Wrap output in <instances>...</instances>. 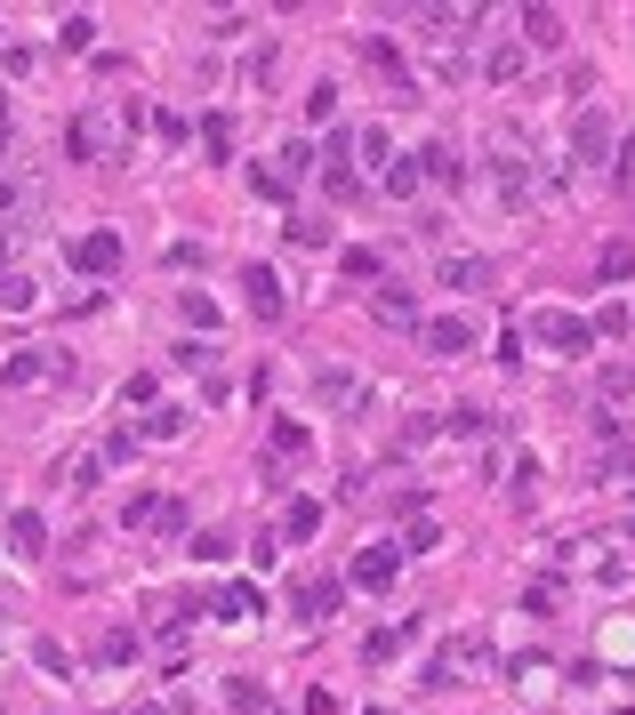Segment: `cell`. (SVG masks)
Returning a JSON list of instances; mask_svg holds the SVG:
<instances>
[{
    "instance_id": "cell-1",
    "label": "cell",
    "mask_w": 635,
    "mask_h": 715,
    "mask_svg": "<svg viewBox=\"0 0 635 715\" xmlns=\"http://www.w3.org/2000/svg\"><path fill=\"white\" fill-rule=\"evenodd\" d=\"M394 571H403V547H394V538H371V547L354 555L346 587H362V595H386V587H394Z\"/></svg>"
},
{
    "instance_id": "cell-2",
    "label": "cell",
    "mask_w": 635,
    "mask_h": 715,
    "mask_svg": "<svg viewBox=\"0 0 635 715\" xmlns=\"http://www.w3.org/2000/svg\"><path fill=\"white\" fill-rule=\"evenodd\" d=\"M419 338H426V354H443V362H466L483 346V330L466 322V314H434V322H419Z\"/></svg>"
},
{
    "instance_id": "cell-3",
    "label": "cell",
    "mask_w": 635,
    "mask_h": 715,
    "mask_svg": "<svg viewBox=\"0 0 635 715\" xmlns=\"http://www.w3.org/2000/svg\"><path fill=\"white\" fill-rule=\"evenodd\" d=\"M572 153H579V169H612V121H604V105H587L572 121Z\"/></svg>"
},
{
    "instance_id": "cell-4",
    "label": "cell",
    "mask_w": 635,
    "mask_h": 715,
    "mask_svg": "<svg viewBox=\"0 0 635 715\" xmlns=\"http://www.w3.org/2000/svg\"><path fill=\"white\" fill-rule=\"evenodd\" d=\"M531 338L555 354H587V322L579 314H563V305H547V314H531Z\"/></svg>"
},
{
    "instance_id": "cell-5",
    "label": "cell",
    "mask_w": 635,
    "mask_h": 715,
    "mask_svg": "<svg viewBox=\"0 0 635 715\" xmlns=\"http://www.w3.org/2000/svg\"><path fill=\"white\" fill-rule=\"evenodd\" d=\"M434 282H443L451 298H475V290H491V282H498V265H491V258H458V250H451Z\"/></svg>"
},
{
    "instance_id": "cell-6",
    "label": "cell",
    "mask_w": 635,
    "mask_h": 715,
    "mask_svg": "<svg viewBox=\"0 0 635 715\" xmlns=\"http://www.w3.org/2000/svg\"><path fill=\"white\" fill-rule=\"evenodd\" d=\"M242 290H250V314H258V322H282V314H290V298H282V274H274V265H250Z\"/></svg>"
},
{
    "instance_id": "cell-7",
    "label": "cell",
    "mask_w": 635,
    "mask_h": 715,
    "mask_svg": "<svg viewBox=\"0 0 635 715\" xmlns=\"http://www.w3.org/2000/svg\"><path fill=\"white\" fill-rule=\"evenodd\" d=\"M339 603H346L339 578H298V587H290V611H298V620H330Z\"/></svg>"
},
{
    "instance_id": "cell-8",
    "label": "cell",
    "mask_w": 635,
    "mask_h": 715,
    "mask_svg": "<svg viewBox=\"0 0 635 715\" xmlns=\"http://www.w3.org/2000/svg\"><path fill=\"white\" fill-rule=\"evenodd\" d=\"M371 314H379L386 330H419V298H411L403 282H379V290H371Z\"/></svg>"
},
{
    "instance_id": "cell-9",
    "label": "cell",
    "mask_w": 635,
    "mask_h": 715,
    "mask_svg": "<svg viewBox=\"0 0 635 715\" xmlns=\"http://www.w3.org/2000/svg\"><path fill=\"white\" fill-rule=\"evenodd\" d=\"M64 258H73L81 274H113V265H121V233H81Z\"/></svg>"
},
{
    "instance_id": "cell-10",
    "label": "cell",
    "mask_w": 635,
    "mask_h": 715,
    "mask_svg": "<svg viewBox=\"0 0 635 715\" xmlns=\"http://www.w3.org/2000/svg\"><path fill=\"white\" fill-rule=\"evenodd\" d=\"M419 169H426V178L443 185V193H458V185H466V161H458L451 145H419Z\"/></svg>"
},
{
    "instance_id": "cell-11",
    "label": "cell",
    "mask_w": 635,
    "mask_h": 715,
    "mask_svg": "<svg viewBox=\"0 0 635 715\" xmlns=\"http://www.w3.org/2000/svg\"><path fill=\"white\" fill-rule=\"evenodd\" d=\"M64 153H73V161H97V153H105V121H97V113H73V129H64Z\"/></svg>"
},
{
    "instance_id": "cell-12",
    "label": "cell",
    "mask_w": 635,
    "mask_h": 715,
    "mask_svg": "<svg viewBox=\"0 0 635 715\" xmlns=\"http://www.w3.org/2000/svg\"><path fill=\"white\" fill-rule=\"evenodd\" d=\"M32 379H49V354L41 346H17L9 362H0V386H32Z\"/></svg>"
},
{
    "instance_id": "cell-13",
    "label": "cell",
    "mask_w": 635,
    "mask_h": 715,
    "mask_svg": "<svg viewBox=\"0 0 635 715\" xmlns=\"http://www.w3.org/2000/svg\"><path fill=\"white\" fill-rule=\"evenodd\" d=\"M9 547H17V555H41V547H49V523L32 515V506H17V515H9Z\"/></svg>"
},
{
    "instance_id": "cell-14",
    "label": "cell",
    "mask_w": 635,
    "mask_h": 715,
    "mask_svg": "<svg viewBox=\"0 0 635 715\" xmlns=\"http://www.w3.org/2000/svg\"><path fill=\"white\" fill-rule=\"evenodd\" d=\"M523 49H563V17L555 9H523Z\"/></svg>"
},
{
    "instance_id": "cell-15",
    "label": "cell",
    "mask_w": 635,
    "mask_h": 715,
    "mask_svg": "<svg viewBox=\"0 0 635 715\" xmlns=\"http://www.w3.org/2000/svg\"><path fill=\"white\" fill-rule=\"evenodd\" d=\"M314 531H322V499H298L290 515H282V538H298V547H306Z\"/></svg>"
},
{
    "instance_id": "cell-16",
    "label": "cell",
    "mask_w": 635,
    "mask_h": 715,
    "mask_svg": "<svg viewBox=\"0 0 635 715\" xmlns=\"http://www.w3.org/2000/svg\"><path fill=\"white\" fill-rule=\"evenodd\" d=\"M32 305H41L32 274H0V314H32Z\"/></svg>"
},
{
    "instance_id": "cell-17",
    "label": "cell",
    "mask_w": 635,
    "mask_h": 715,
    "mask_svg": "<svg viewBox=\"0 0 635 715\" xmlns=\"http://www.w3.org/2000/svg\"><path fill=\"white\" fill-rule=\"evenodd\" d=\"M491 169H498V193H507V201H531V161H515V153H498Z\"/></svg>"
},
{
    "instance_id": "cell-18",
    "label": "cell",
    "mask_w": 635,
    "mask_h": 715,
    "mask_svg": "<svg viewBox=\"0 0 635 715\" xmlns=\"http://www.w3.org/2000/svg\"><path fill=\"white\" fill-rule=\"evenodd\" d=\"M362 57L379 64V73L394 81V89H411V64H403V49H386V41H362Z\"/></svg>"
},
{
    "instance_id": "cell-19",
    "label": "cell",
    "mask_w": 635,
    "mask_h": 715,
    "mask_svg": "<svg viewBox=\"0 0 635 715\" xmlns=\"http://www.w3.org/2000/svg\"><path fill=\"white\" fill-rule=\"evenodd\" d=\"M523 57H531L523 41H498V49H491V64H483V73H491V81H515V73H523Z\"/></svg>"
},
{
    "instance_id": "cell-20",
    "label": "cell",
    "mask_w": 635,
    "mask_h": 715,
    "mask_svg": "<svg viewBox=\"0 0 635 715\" xmlns=\"http://www.w3.org/2000/svg\"><path fill=\"white\" fill-rule=\"evenodd\" d=\"M379 185H386L394 201H411V193H419V161H386V169H379Z\"/></svg>"
},
{
    "instance_id": "cell-21",
    "label": "cell",
    "mask_w": 635,
    "mask_h": 715,
    "mask_svg": "<svg viewBox=\"0 0 635 715\" xmlns=\"http://www.w3.org/2000/svg\"><path fill=\"white\" fill-rule=\"evenodd\" d=\"M258 603H265L258 587H218V620H250Z\"/></svg>"
},
{
    "instance_id": "cell-22",
    "label": "cell",
    "mask_w": 635,
    "mask_h": 715,
    "mask_svg": "<svg viewBox=\"0 0 635 715\" xmlns=\"http://www.w3.org/2000/svg\"><path fill=\"white\" fill-rule=\"evenodd\" d=\"M612 185H619V193H635V129L612 145Z\"/></svg>"
},
{
    "instance_id": "cell-23",
    "label": "cell",
    "mask_w": 635,
    "mask_h": 715,
    "mask_svg": "<svg viewBox=\"0 0 635 715\" xmlns=\"http://www.w3.org/2000/svg\"><path fill=\"white\" fill-rule=\"evenodd\" d=\"M354 153H362V169H386V161H394V145H386V129H362V138H354Z\"/></svg>"
},
{
    "instance_id": "cell-24",
    "label": "cell",
    "mask_w": 635,
    "mask_h": 715,
    "mask_svg": "<svg viewBox=\"0 0 635 715\" xmlns=\"http://www.w3.org/2000/svg\"><path fill=\"white\" fill-rule=\"evenodd\" d=\"M178 314H185V322H193V330H202V338H210V330H218V305H210V298H202V290H193V298H178Z\"/></svg>"
},
{
    "instance_id": "cell-25",
    "label": "cell",
    "mask_w": 635,
    "mask_h": 715,
    "mask_svg": "<svg viewBox=\"0 0 635 715\" xmlns=\"http://www.w3.org/2000/svg\"><path fill=\"white\" fill-rule=\"evenodd\" d=\"M274 459H306V426H298V419L274 426Z\"/></svg>"
},
{
    "instance_id": "cell-26",
    "label": "cell",
    "mask_w": 635,
    "mask_h": 715,
    "mask_svg": "<svg viewBox=\"0 0 635 715\" xmlns=\"http://www.w3.org/2000/svg\"><path fill=\"white\" fill-rule=\"evenodd\" d=\"M595 274H604V282H627V274H635V250H627V242H612V250H604V265H595Z\"/></svg>"
},
{
    "instance_id": "cell-27",
    "label": "cell",
    "mask_w": 635,
    "mask_h": 715,
    "mask_svg": "<svg viewBox=\"0 0 635 715\" xmlns=\"http://www.w3.org/2000/svg\"><path fill=\"white\" fill-rule=\"evenodd\" d=\"M225 699H233V707H242V715H265V692L250 684V675H233V684H225Z\"/></svg>"
},
{
    "instance_id": "cell-28",
    "label": "cell",
    "mask_w": 635,
    "mask_h": 715,
    "mask_svg": "<svg viewBox=\"0 0 635 715\" xmlns=\"http://www.w3.org/2000/svg\"><path fill=\"white\" fill-rule=\"evenodd\" d=\"M403 643H411V627H379L371 643H362V652H371V659H394V652H403Z\"/></svg>"
},
{
    "instance_id": "cell-29",
    "label": "cell",
    "mask_w": 635,
    "mask_h": 715,
    "mask_svg": "<svg viewBox=\"0 0 635 715\" xmlns=\"http://www.w3.org/2000/svg\"><path fill=\"white\" fill-rule=\"evenodd\" d=\"M17 210H32V185L24 178H0V218H17Z\"/></svg>"
},
{
    "instance_id": "cell-30",
    "label": "cell",
    "mask_w": 635,
    "mask_h": 715,
    "mask_svg": "<svg viewBox=\"0 0 635 715\" xmlns=\"http://www.w3.org/2000/svg\"><path fill=\"white\" fill-rule=\"evenodd\" d=\"M250 185H258V201H290V178H282V169H250Z\"/></svg>"
},
{
    "instance_id": "cell-31",
    "label": "cell",
    "mask_w": 635,
    "mask_h": 715,
    "mask_svg": "<svg viewBox=\"0 0 635 715\" xmlns=\"http://www.w3.org/2000/svg\"><path fill=\"white\" fill-rule=\"evenodd\" d=\"M145 434H153V442H178V434H185V411H153Z\"/></svg>"
},
{
    "instance_id": "cell-32",
    "label": "cell",
    "mask_w": 635,
    "mask_h": 715,
    "mask_svg": "<svg viewBox=\"0 0 635 715\" xmlns=\"http://www.w3.org/2000/svg\"><path fill=\"white\" fill-rule=\"evenodd\" d=\"M57 41H64V49H89V41H97V17H64Z\"/></svg>"
},
{
    "instance_id": "cell-33",
    "label": "cell",
    "mask_w": 635,
    "mask_h": 715,
    "mask_svg": "<svg viewBox=\"0 0 635 715\" xmlns=\"http://www.w3.org/2000/svg\"><path fill=\"white\" fill-rule=\"evenodd\" d=\"M153 515H161V499H153V491H138V499L121 506V523H129V531H138V523H153Z\"/></svg>"
},
{
    "instance_id": "cell-34",
    "label": "cell",
    "mask_w": 635,
    "mask_h": 715,
    "mask_svg": "<svg viewBox=\"0 0 635 715\" xmlns=\"http://www.w3.org/2000/svg\"><path fill=\"white\" fill-rule=\"evenodd\" d=\"M97 459H105V466H129V459H138V434H105V451H97Z\"/></svg>"
},
{
    "instance_id": "cell-35",
    "label": "cell",
    "mask_w": 635,
    "mask_h": 715,
    "mask_svg": "<svg viewBox=\"0 0 635 715\" xmlns=\"http://www.w3.org/2000/svg\"><path fill=\"white\" fill-rule=\"evenodd\" d=\"M314 386H322V402H354V379H346V370H322Z\"/></svg>"
},
{
    "instance_id": "cell-36",
    "label": "cell",
    "mask_w": 635,
    "mask_h": 715,
    "mask_svg": "<svg viewBox=\"0 0 635 715\" xmlns=\"http://www.w3.org/2000/svg\"><path fill=\"white\" fill-rule=\"evenodd\" d=\"M330 113H339V89H314V97H306V121H314V129H322V121H330Z\"/></svg>"
},
{
    "instance_id": "cell-37",
    "label": "cell",
    "mask_w": 635,
    "mask_h": 715,
    "mask_svg": "<svg viewBox=\"0 0 635 715\" xmlns=\"http://www.w3.org/2000/svg\"><path fill=\"white\" fill-rule=\"evenodd\" d=\"M555 595H563L555 578H531V587H523V603H531V611H555Z\"/></svg>"
},
{
    "instance_id": "cell-38",
    "label": "cell",
    "mask_w": 635,
    "mask_h": 715,
    "mask_svg": "<svg viewBox=\"0 0 635 715\" xmlns=\"http://www.w3.org/2000/svg\"><path fill=\"white\" fill-rule=\"evenodd\" d=\"M290 169H314V145H306V138H290V145H282V178H290Z\"/></svg>"
},
{
    "instance_id": "cell-39",
    "label": "cell",
    "mask_w": 635,
    "mask_h": 715,
    "mask_svg": "<svg viewBox=\"0 0 635 715\" xmlns=\"http://www.w3.org/2000/svg\"><path fill=\"white\" fill-rule=\"evenodd\" d=\"M434 538H443V531H434V523H411V538H403V563H411V555H426Z\"/></svg>"
},
{
    "instance_id": "cell-40",
    "label": "cell",
    "mask_w": 635,
    "mask_h": 715,
    "mask_svg": "<svg viewBox=\"0 0 635 715\" xmlns=\"http://www.w3.org/2000/svg\"><path fill=\"white\" fill-rule=\"evenodd\" d=\"M635 394V370H604V402H627Z\"/></svg>"
},
{
    "instance_id": "cell-41",
    "label": "cell",
    "mask_w": 635,
    "mask_h": 715,
    "mask_svg": "<svg viewBox=\"0 0 635 715\" xmlns=\"http://www.w3.org/2000/svg\"><path fill=\"white\" fill-rule=\"evenodd\" d=\"M17 138V113H9V97H0V145H9Z\"/></svg>"
},
{
    "instance_id": "cell-42",
    "label": "cell",
    "mask_w": 635,
    "mask_h": 715,
    "mask_svg": "<svg viewBox=\"0 0 635 715\" xmlns=\"http://www.w3.org/2000/svg\"><path fill=\"white\" fill-rule=\"evenodd\" d=\"M138 715H161V707H138Z\"/></svg>"
}]
</instances>
